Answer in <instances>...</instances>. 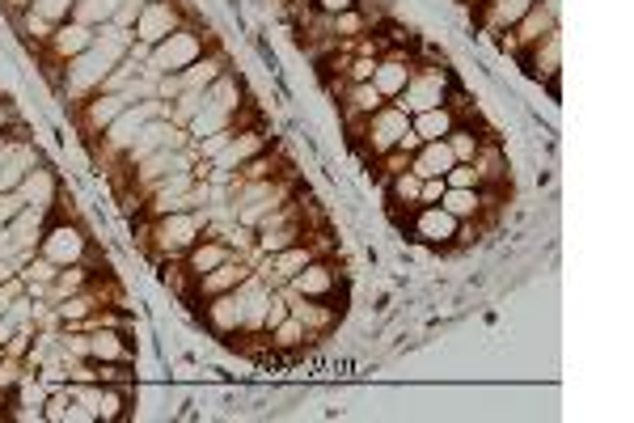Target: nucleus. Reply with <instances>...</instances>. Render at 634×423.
<instances>
[{"label":"nucleus","instance_id":"nucleus-1","mask_svg":"<svg viewBox=\"0 0 634 423\" xmlns=\"http://www.w3.org/2000/svg\"><path fill=\"white\" fill-rule=\"evenodd\" d=\"M208 234V212L190 208V212H165V216H148L144 225V250L153 259H183L199 237Z\"/></svg>","mask_w":634,"mask_h":423},{"label":"nucleus","instance_id":"nucleus-2","mask_svg":"<svg viewBox=\"0 0 634 423\" xmlns=\"http://www.w3.org/2000/svg\"><path fill=\"white\" fill-rule=\"evenodd\" d=\"M297 195V178L280 174V178H259V183H233V216L237 225L259 229V220L267 212H276Z\"/></svg>","mask_w":634,"mask_h":423},{"label":"nucleus","instance_id":"nucleus-3","mask_svg":"<svg viewBox=\"0 0 634 423\" xmlns=\"http://www.w3.org/2000/svg\"><path fill=\"white\" fill-rule=\"evenodd\" d=\"M410 132V115L402 111V106H394V102H385L381 111H373L368 118H360L352 127V136H355V144L368 153V157H385L389 148H398L402 144V136Z\"/></svg>","mask_w":634,"mask_h":423},{"label":"nucleus","instance_id":"nucleus-4","mask_svg":"<svg viewBox=\"0 0 634 423\" xmlns=\"http://www.w3.org/2000/svg\"><path fill=\"white\" fill-rule=\"evenodd\" d=\"M204 55H208V39H204L199 30L183 25V30H174L169 39H162L157 48H148V60H144V69L157 72V76H165V72L190 69V64H195V60H204Z\"/></svg>","mask_w":634,"mask_h":423},{"label":"nucleus","instance_id":"nucleus-5","mask_svg":"<svg viewBox=\"0 0 634 423\" xmlns=\"http://www.w3.org/2000/svg\"><path fill=\"white\" fill-rule=\"evenodd\" d=\"M448 97H453V81H448L445 69H419L410 72V81H406V90L394 97V106H402L406 115H419V111H432V106H445Z\"/></svg>","mask_w":634,"mask_h":423},{"label":"nucleus","instance_id":"nucleus-6","mask_svg":"<svg viewBox=\"0 0 634 423\" xmlns=\"http://www.w3.org/2000/svg\"><path fill=\"white\" fill-rule=\"evenodd\" d=\"M39 255L55 267H69V262H85L90 255V237L76 220H51L43 237H39Z\"/></svg>","mask_w":634,"mask_h":423},{"label":"nucleus","instance_id":"nucleus-7","mask_svg":"<svg viewBox=\"0 0 634 423\" xmlns=\"http://www.w3.org/2000/svg\"><path fill=\"white\" fill-rule=\"evenodd\" d=\"M162 115L169 118V106H165V102H157V97L132 102V106H127V111H123V115H118L115 123H111V127L102 132V144H106V148H111L115 157H123V153L132 148V141L141 136L144 123H148V118H162Z\"/></svg>","mask_w":634,"mask_h":423},{"label":"nucleus","instance_id":"nucleus-8","mask_svg":"<svg viewBox=\"0 0 634 423\" xmlns=\"http://www.w3.org/2000/svg\"><path fill=\"white\" fill-rule=\"evenodd\" d=\"M183 25H187L183 22V9L174 0H148L141 9V18H136V25H132V34H136L141 48H157L162 39H169Z\"/></svg>","mask_w":634,"mask_h":423},{"label":"nucleus","instance_id":"nucleus-9","mask_svg":"<svg viewBox=\"0 0 634 423\" xmlns=\"http://www.w3.org/2000/svg\"><path fill=\"white\" fill-rule=\"evenodd\" d=\"M406 229L419 237L423 246H453V241L461 237V220H457V216H448L440 204H423V208L410 212Z\"/></svg>","mask_w":634,"mask_h":423},{"label":"nucleus","instance_id":"nucleus-10","mask_svg":"<svg viewBox=\"0 0 634 423\" xmlns=\"http://www.w3.org/2000/svg\"><path fill=\"white\" fill-rule=\"evenodd\" d=\"M283 292L305 297V301H334L339 297V267L330 259H313L305 271H297L292 280L283 283Z\"/></svg>","mask_w":634,"mask_h":423},{"label":"nucleus","instance_id":"nucleus-11","mask_svg":"<svg viewBox=\"0 0 634 423\" xmlns=\"http://www.w3.org/2000/svg\"><path fill=\"white\" fill-rule=\"evenodd\" d=\"M262 148H267V136H262L259 127H233V141L208 162L211 174H216V178H233L237 169L250 162V157H259Z\"/></svg>","mask_w":634,"mask_h":423},{"label":"nucleus","instance_id":"nucleus-12","mask_svg":"<svg viewBox=\"0 0 634 423\" xmlns=\"http://www.w3.org/2000/svg\"><path fill=\"white\" fill-rule=\"evenodd\" d=\"M204 322H208V330L216 339L241 334V330H246V292L233 288V292L208 297V301H204Z\"/></svg>","mask_w":634,"mask_h":423},{"label":"nucleus","instance_id":"nucleus-13","mask_svg":"<svg viewBox=\"0 0 634 423\" xmlns=\"http://www.w3.org/2000/svg\"><path fill=\"white\" fill-rule=\"evenodd\" d=\"M132 102H136L132 94H106V90H102V94L76 102V123H81V132H85V136H102V132H106V127H111V123H115Z\"/></svg>","mask_w":634,"mask_h":423},{"label":"nucleus","instance_id":"nucleus-14","mask_svg":"<svg viewBox=\"0 0 634 423\" xmlns=\"http://www.w3.org/2000/svg\"><path fill=\"white\" fill-rule=\"evenodd\" d=\"M554 25H559V4H554V0H538V4H533V9H529V13H524V18L503 34V48L520 55L524 48H533L541 34H550Z\"/></svg>","mask_w":634,"mask_h":423},{"label":"nucleus","instance_id":"nucleus-15","mask_svg":"<svg viewBox=\"0 0 634 423\" xmlns=\"http://www.w3.org/2000/svg\"><path fill=\"white\" fill-rule=\"evenodd\" d=\"M81 334H85V360H97V364H132L136 360L127 334L118 327H94Z\"/></svg>","mask_w":634,"mask_h":423},{"label":"nucleus","instance_id":"nucleus-16","mask_svg":"<svg viewBox=\"0 0 634 423\" xmlns=\"http://www.w3.org/2000/svg\"><path fill=\"white\" fill-rule=\"evenodd\" d=\"M520 60H524V69L533 72L538 81H554L559 69H563V34H559V25L550 34H541L533 48L520 51Z\"/></svg>","mask_w":634,"mask_h":423},{"label":"nucleus","instance_id":"nucleus-17","mask_svg":"<svg viewBox=\"0 0 634 423\" xmlns=\"http://www.w3.org/2000/svg\"><path fill=\"white\" fill-rule=\"evenodd\" d=\"M461 97H448L445 106H432V111H419V115H410V132L419 136V141H445L448 132L461 123Z\"/></svg>","mask_w":634,"mask_h":423},{"label":"nucleus","instance_id":"nucleus-18","mask_svg":"<svg viewBox=\"0 0 634 423\" xmlns=\"http://www.w3.org/2000/svg\"><path fill=\"white\" fill-rule=\"evenodd\" d=\"M250 276H254V271H250V262H241L233 255L229 262L211 267V271H204V276L195 280V297H199V301H208V297H220V292H233V288H241Z\"/></svg>","mask_w":634,"mask_h":423},{"label":"nucleus","instance_id":"nucleus-19","mask_svg":"<svg viewBox=\"0 0 634 423\" xmlns=\"http://www.w3.org/2000/svg\"><path fill=\"white\" fill-rule=\"evenodd\" d=\"M283 297H288V313L309 330V339H326L330 330H334V322H339V309L330 306V301H305V297H292V292H283Z\"/></svg>","mask_w":634,"mask_h":423},{"label":"nucleus","instance_id":"nucleus-20","mask_svg":"<svg viewBox=\"0 0 634 423\" xmlns=\"http://www.w3.org/2000/svg\"><path fill=\"white\" fill-rule=\"evenodd\" d=\"M94 48V30L90 25H81V22H60L55 25V34L48 39V51L60 60V64H69V60H76L81 51H90Z\"/></svg>","mask_w":634,"mask_h":423},{"label":"nucleus","instance_id":"nucleus-21","mask_svg":"<svg viewBox=\"0 0 634 423\" xmlns=\"http://www.w3.org/2000/svg\"><path fill=\"white\" fill-rule=\"evenodd\" d=\"M533 4H538V0H482V4H478V9H482L478 22L487 25L491 34H508Z\"/></svg>","mask_w":634,"mask_h":423},{"label":"nucleus","instance_id":"nucleus-22","mask_svg":"<svg viewBox=\"0 0 634 423\" xmlns=\"http://www.w3.org/2000/svg\"><path fill=\"white\" fill-rule=\"evenodd\" d=\"M453 165H457V157H453V148L445 141H423L415 148V157H410V174L415 178H445Z\"/></svg>","mask_w":634,"mask_h":423},{"label":"nucleus","instance_id":"nucleus-23","mask_svg":"<svg viewBox=\"0 0 634 423\" xmlns=\"http://www.w3.org/2000/svg\"><path fill=\"white\" fill-rule=\"evenodd\" d=\"M233 259V250H229V241H220V237H199L195 246H190L187 255H183V262H187V271L199 280L204 271H211V267H220V262Z\"/></svg>","mask_w":634,"mask_h":423},{"label":"nucleus","instance_id":"nucleus-24","mask_svg":"<svg viewBox=\"0 0 634 423\" xmlns=\"http://www.w3.org/2000/svg\"><path fill=\"white\" fill-rule=\"evenodd\" d=\"M22 199L25 204H39V208H55V199H60V178H55V169L48 165H34L30 174L22 178Z\"/></svg>","mask_w":634,"mask_h":423},{"label":"nucleus","instance_id":"nucleus-25","mask_svg":"<svg viewBox=\"0 0 634 423\" xmlns=\"http://www.w3.org/2000/svg\"><path fill=\"white\" fill-rule=\"evenodd\" d=\"M385 106V97L376 94L373 81H360V85H343V118H347V127H355L360 118H368L373 111Z\"/></svg>","mask_w":634,"mask_h":423},{"label":"nucleus","instance_id":"nucleus-26","mask_svg":"<svg viewBox=\"0 0 634 423\" xmlns=\"http://www.w3.org/2000/svg\"><path fill=\"white\" fill-rule=\"evenodd\" d=\"M440 208H445L448 216H457L461 225H474V220L482 216V187H445Z\"/></svg>","mask_w":634,"mask_h":423},{"label":"nucleus","instance_id":"nucleus-27","mask_svg":"<svg viewBox=\"0 0 634 423\" xmlns=\"http://www.w3.org/2000/svg\"><path fill=\"white\" fill-rule=\"evenodd\" d=\"M90 283H94L90 267H85V262H69V267H60V271H55V280L43 288V297H48L51 306H60L64 297L81 292V288H90Z\"/></svg>","mask_w":634,"mask_h":423},{"label":"nucleus","instance_id":"nucleus-28","mask_svg":"<svg viewBox=\"0 0 634 423\" xmlns=\"http://www.w3.org/2000/svg\"><path fill=\"white\" fill-rule=\"evenodd\" d=\"M34 165H39V157H30L25 144H9V153L0 157V190H18Z\"/></svg>","mask_w":634,"mask_h":423},{"label":"nucleus","instance_id":"nucleus-29","mask_svg":"<svg viewBox=\"0 0 634 423\" xmlns=\"http://www.w3.org/2000/svg\"><path fill=\"white\" fill-rule=\"evenodd\" d=\"M127 399H132V385H97L94 420H97V423L127 420Z\"/></svg>","mask_w":634,"mask_h":423},{"label":"nucleus","instance_id":"nucleus-30","mask_svg":"<svg viewBox=\"0 0 634 423\" xmlns=\"http://www.w3.org/2000/svg\"><path fill=\"white\" fill-rule=\"evenodd\" d=\"M470 165L478 169V187H503V178H508L503 169H508V165H503V148H499V144L482 141V148L474 153Z\"/></svg>","mask_w":634,"mask_h":423},{"label":"nucleus","instance_id":"nucleus-31","mask_svg":"<svg viewBox=\"0 0 634 423\" xmlns=\"http://www.w3.org/2000/svg\"><path fill=\"white\" fill-rule=\"evenodd\" d=\"M280 174H288L283 157H280V153H271V148H262L259 157H250V162L237 169L233 178H237V183H259V178H280Z\"/></svg>","mask_w":634,"mask_h":423},{"label":"nucleus","instance_id":"nucleus-32","mask_svg":"<svg viewBox=\"0 0 634 423\" xmlns=\"http://www.w3.org/2000/svg\"><path fill=\"white\" fill-rule=\"evenodd\" d=\"M118 4H123V0H72V22L97 30V25L115 22Z\"/></svg>","mask_w":634,"mask_h":423},{"label":"nucleus","instance_id":"nucleus-33","mask_svg":"<svg viewBox=\"0 0 634 423\" xmlns=\"http://www.w3.org/2000/svg\"><path fill=\"white\" fill-rule=\"evenodd\" d=\"M225 127H237V115L220 111V106H211V102H204V111L187 123L190 141H204V136H211V132H225Z\"/></svg>","mask_w":634,"mask_h":423},{"label":"nucleus","instance_id":"nucleus-34","mask_svg":"<svg viewBox=\"0 0 634 423\" xmlns=\"http://www.w3.org/2000/svg\"><path fill=\"white\" fill-rule=\"evenodd\" d=\"M220 72H225V60H220V55H204V60H195L190 69L178 72V81H183V90H208Z\"/></svg>","mask_w":634,"mask_h":423},{"label":"nucleus","instance_id":"nucleus-35","mask_svg":"<svg viewBox=\"0 0 634 423\" xmlns=\"http://www.w3.org/2000/svg\"><path fill=\"white\" fill-rule=\"evenodd\" d=\"M305 339H309V330L301 327V322H297L292 313L283 318L280 327H271V330H267V343H271V352H297V348H301Z\"/></svg>","mask_w":634,"mask_h":423},{"label":"nucleus","instance_id":"nucleus-36","mask_svg":"<svg viewBox=\"0 0 634 423\" xmlns=\"http://www.w3.org/2000/svg\"><path fill=\"white\" fill-rule=\"evenodd\" d=\"M208 102L211 106H220V111H229V115H237L246 102H241V85H237L229 72H220L216 81L208 85Z\"/></svg>","mask_w":634,"mask_h":423},{"label":"nucleus","instance_id":"nucleus-37","mask_svg":"<svg viewBox=\"0 0 634 423\" xmlns=\"http://www.w3.org/2000/svg\"><path fill=\"white\" fill-rule=\"evenodd\" d=\"M419 187H423V178H415L410 169H402V174H394V178H389V204L415 212V208H419Z\"/></svg>","mask_w":634,"mask_h":423},{"label":"nucleus","instance_id":"nucleus-38","mask_svg":"<svg viewBox=\"0 0 634 423\" xmlns=\"http://www.w3.org/2000/svg\"><path fill=\"white\" fill-rule=\"evenodd\" d=\"M445 144L453 148V157H457V162H474V153L482 148V136L474 132L470 123H457V127L445 136Z\"/></svg>","mask_w":634,"mask_h":423},{"label":"nucleus","instance_id":"nucleus-39","mask_svg":"<svg viewBox=\"0 0 634 423\" xmlns=\"http://www.w3.org/2000/svg\"><path fill=\"white\" fill-rule=\"evenodd\" d=\"M30 9L39 13V18H48V22H69L72 18V0H30Z\"/></svg>","mask_w":634,"mask_h":423},{"label":"nucleus","instance_id":"nucleus-40","mask_svg":"<svg viewBox=\"0 0 634 423\" xmlns=\"http://www.w3.org/2000/svg\"><path fill=\"white\" fill-rule=\"evenodd\" d=\"M69 406H72V390H55V394L43 402V420L69 423Z\"/></svg>","mask_w":634,"mask_h":423},{"label":"nucleus","instance_id":"nucleus-41","mask_svg":"<svg viewBox=\"0 0 634 423\" xmlns=\"http://www.w3.org/2000/svg\"><path fill=\"white\" fill-rule=\"evenodd\" d=\"M132 381H136L132 364H97V385H132Z\"/></svg>","mask_w":634,"mask_h":423},{"label":"nucleus","instance_id":"nucleus-42","mask_svg":"<svg viewBox=\"0 0 634 423\" xmlns=\"http://www.w3.org/2000/svg\"><path fill=\"white\" fill-rule=\"evenodd\" d=\"M22 25H25V34H30L34 43H48L51 34H55V22H48V18H39L34 9H25V13H22Z\"/></svg>","mask_w":634,"mask_h":423},{"label":"nucleus","instance_id":"nucleus-43","mask_svg":"<svg viewBox=\"0 0 634 423\" xmlns=\"http://www.w3.org/2000/svg\"><path fill=\"white\" fill-rule=\"evenodd\" d=\"M445 187H478V169L470 162H457L445 174Z\"/></svg>","mask_w":634,"mask_h":423},{"label":"nucleus","instance_id":"nucleus-44","mask_svg":"<svg viewBox=\"0 0 634 423\" xmlns=\"http://www.w3.org/2000/svg\"><path fill=\"white\" fill-rule=\"evenodd\" d=\"M18 297H25V280H22V276H9V280L0 283V318L13 309V301H18Z\"/></svg>","mask_w":634,"mask_h":423},{"label":"nucleus","instance_id":"nucleus-45","mask_svg":"<svg viewBox=\"0 0 634 423\" xmlns=\"http://www.w3.org/2000/svg\"><path fill=\"white\" fill-rule=\"evenodd\" d=\"M22 208H25L22 190H0V229H4V225H9Z\"/></svg>","mask_w":634,"mask_h":423},{"label":"nucleus","instance_id":"nucleus-46","mask_svg":"<svg viewBox=\"0 0 634 423\" xmlns=\"http://www.w3.org/2000/svg\"><path fill=\"white\" fill-rule=\"evenodd\" d=\"M141 0H123V4H118V13H115V25H123V30H132V25H136V18H141Z\"/></svg>","mask_w":634,"mask_h":423},{"label":"nucleus","instance_id":"nucleus-47","mask_svg":"<svg viewBox=\"0 0 634 423\" xmlns=\"http://www.w3.org/2000/svg\"><path fill=\"white\" fill-rule=\"evenodd\" d=\"M440 195H445V178H423L419 208H423V204H440Z\"/></svg>","mask_w":634,"mask_h":423},{"label":"nucleus","instance_id":"nucleus-48","mask_svg":"<svg viewBox=\"0 0 634 423\" xmlns=\"http://www.w3.org/2000/svg\"><path fill=\"white\" fill-rule=\"evenodd\" d=\"M318 4V13H326V18H334V13H347V9H355V0H313Z\"/></svg>","mask_w":634,"mask_h":423},{"label":"nucleus","instance_id":"nucleus-49","mask_svg":"<svg viewBox=\"0 0 634 423\" xmlns=\"http://www.w3.org/2000/svg\"><path fill=\"white\" fill-rule=\"evenodd\" d=\"M13 334H18V322L4 313V318H0V348H9V339H13Z\"/></svg>","mask_w":634,"mask_h":423},{"label":"nucleus","instance_id":"nucleus-50","mask_svg":"<svg viewBox=\"0 0 634 423\" xmlns=\"http://www.w3.org/2000/svg\"><path fill=\"white\" fill-rule=\"evenodd\" d=\"M9 406H13V390H4V385H0V420L9 415Z\"/></svg>","mask_w":634,"mask_h":423},{"label":"nucleus","instance_id":"nucleus-51","mask_svg":"<svg viewBox=\"0 0 634 423\" xmlns=\"http://www.w3.org/2000/svg\"><path fill=\"white\" fill-rule=\"evenodd\" d=\"M9 276H18V267H13V262L4 259V255H0V283L9 280Z\"/></svg>","mask_w":634,"mask_h":423},{"label":"nucleus","instance_id":"nucleus-52","mask_svg":"<svg viewBox=\"0 0 634 423\" xmlns=\"http://www.w3.org/2000/svg\"><path fill=\"white\" fill-rule=\"evenodd\" d=\"M4 4H9L13 13H25V9H30V0H4Z\"/></svg>","mask_w":634,"mask_h":423},{"label":"nucleus","instance_id":"nucleus-53","mask_svg":"<svg viewBox=\"0 0 634 423\" xmlns=\"http://www.w3.org/2000/svg\"><path fill=\"white\" fill-rule=\"evenodd\" d=\"M4 127H9V106L0 102V132H4Z\"/></svg>","mask_w":634,"mask_h":423},{"label":"nucleus","instance_id":"nucleus-54","mask_svg":"<svg viewBox=\"0 0 634 423\" xmlns=\"http://www.w3.org/2000/svg\"><path fill=\"white\" fill-rule=\"evenodd\" d=\"M9 144H13V141H9V136H4V132H0V157H4V153H9Z\"/></svg>","mask_w":634,"mask_h":423},{"label":"nucleus","instance_id":"nucleus-55","mask_svg":"<svg viewBox=\"0 0 634 423\" xmlns=\"http://www.w3.org/2000/svg\"><path fill=\"white\" fill-rule=\"evenodd\" d=\"M0 360H4V348H0Z\"/></svg>","mask_w":634,"mask_h":423},{"label":"nucleus","instance_id":"nucleus-56","mask_svg":"<svg viewBox=\"0 0 634 423\" xmlns=\"http://www.w3.org/2000/svg\"><path fill=\"white\" fill-rule=\"evenodd\" d=\"M141 4H148V0H141Z\"/></svg>","mask_w":634,"mask_h":423},{"label":"nucleus","instance_id":"nucleus-57","mask_svg":"<svg viewBox=\"0 0 634 423\" xmlns=\"http://www.w3.org/2000/svg\"><path fill=\"white\" fill-rule=\"evenodd\" d=\"M478 4H482V0H478Z\"/></svg>","mask_w":634,"mask_h":423}]
</instances>
